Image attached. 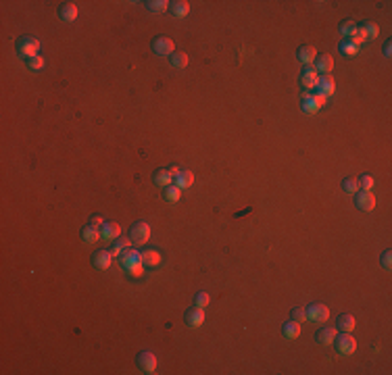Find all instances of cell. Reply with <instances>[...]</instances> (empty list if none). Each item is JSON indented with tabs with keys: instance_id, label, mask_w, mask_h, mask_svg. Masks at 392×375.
Here are the masks:
<instances>
[{
	"instance_id": "1",
	"label": "cell",
	"mask_w": 392,
	"mask_h": 375,
	"mask_svg": "<svg viewBox=\"0 0 392 375\" xmlns=\"http://www.w3.org/2000/svg\"><path fill=\"white\" fill-rule=\"evenodd\" d=\"M15 50H17V54L23 59L38 57V52H40V40L34 36H21V38H17V42H15Z\"/></svg>"
},
{
	"instance_id": "2",
	"label": "cell",
	"mask_w": 392,
	"mask_h": 375,
	"mask_svg": "<svg viewBox=\"0 0 392 375\" xmlns=\"http://www.w3.org/2000/svg\"><path fill=\"white\" fill-rule=\"evenodd\" d=\"M332 344H334L336 353L342 354V356H348V354H352L357 350V340L350 335V332H342L340 335L336 333V338H334Z\"/></svg>"
},
{
	"instance_id": "3",
	"label": "cell",
	"mask_w": 392,
	"mask_h": 375,
	"mask_svg": "<svg viewBox=\"0 0 392 375\" xmlns=\"http://www.w3.org/2000/svg\"><path fill=\"white\" fill-rule=\"evenodd\" d=\"M151 48L156 57H171V54L175 52V44L167 36H154L151 42Z\"/></svg>"
},
{
	"instance_id": "4",
	"label": "cell",
	"mask_w": 392,
	"mask_h": 375,
	"mask_svg": "<svg viewBox=\"0 0 392 375\" xmlns=\"http://www.w3.org/2000/svg\"><path fill=\"white\" fill-rule=\"evenodd\" d=\"M148 238H151V225H148L146 221H136V223H131V228H130V240H131V244L142 246V244H146V242H148Z\"/></svg>"
},
{
	"instance_id": "5",
	"label": "cell",
	"mask_w": 392,
	"mask_h": 375,
	"mask_svg": "<svg viewBox=\"0 0 392 375\" xmlns=\"http://www.w3.org/2000/svg\"><path fill=\"white\" fill-rule=\"evenodd\" d=\"M305 311H307V321H313V323H326L330 319V309L321 302L309 304Z\"/></svg>"
},
{
	"instance_id": "6",
	"label": "cell",
	"mask_w": 392,
	"mask_h": 375,
	"mask_svg": "<svg viewBox=\"0 0 392 375\" xmlns=\"http://www.w3.org/2000/svg\"><path fill=\"white\" fill-rule=\"evenodd\" d=\"M324 104H326V96H321V94H317V92H313V94H305L303 100H301V106H303V111L307 113V115L317 113Z\"/></svg>"
},
{
	"instance_id": "7",
	"label": "cell",
	"mask_w": 392,
	"mask_h": 375,
	"mask_svg": "<svg viewBox=\"0 0 392 375\" xmlns=\"http://www.w3.org/2000/svg\"><path fill=\"white\" fill-rule=\"evenodd\" d=\"M184 321H186L188 327H200L202 323H205V311L194 304V307H190L184 312Z\"/></svg>"
},
{
	"instance_id": "8",
	"label": "cell",
	"mask_w": 392,
	"mask_h": 375,
	"mask_svg": "<svg viewBox=\"0 0 392 375\" xmlns=\"http://www.w3.org/2000/svg\"><path fill=\"white\" fill-rule=\"evenodd\" d=\"M119 261H121V267H123V269L136 267V265H142V252H138V250H131V248H125L123 252L119 254Z\"/></svg>"
},
{
	"instance_id": "9",
	"label": "cell",
	"mask_w": 392,
	"mask_h": 375,
	"mask_svg": "<svg viewBox=\"0 0 392 375\" xmlns=\"http://www.w3.org/2000/svg\"><path fill=\"white\" fill-rule=\"evenodd\" d=\"M136 363H138V369L142 373H154V369H156V356L152 353H148V350L138 354Z\"/></svg>"
},
{
	"instance_id": "10",
	"label": "cell",
	"mask_w": 392,
	"mask_h": 375,
	"mask_svg": "<svg viewBox=\"0 0 392 375\" xmlns=\"http://www.w3.org/2000/svg\"><path fill=\"white\" fill-rule=\"evenodd\" d=\"M317 82H319V73L315 71V67H313V65H305V69L301 71V83H303V88L315 90Z\"/></svg>"
},
{
	"instance_id": "11",
	"label": "cell",
	"mask_w": 392,
	"mask_h": 375,
	"mask_svg": "<svg viewBox=\"0 0 392 375\" xmlns=\"http://www.w3.org/2000/svg\"><path fill=\"white\" fill-rule=\"evenodd\" d=\"M355 207L359 210H373L375 207V196L371 192H365V190H359L355 192Z\"/></svg>"
},
{
	"instance_id": "12",
	"label": "cell",
	"mask_w": 392,
	"mask_h": 375,
	"mask_svg": "<svg viewBox=\"0 0 392 375\" xmlns=\"http://www.w3.org/2000/svg\"><path fill=\"white\" fill-rule=\"evenodd\" d=\"M313 92H317V94H321V96H332V94L336 92V82H334V77L332 75H319V82H317V85H315V90Z\"/></svg>"
},
{
	"instance_id": "13",
	"label": "cell",
	"mask_w": 392,
	"mask_h": 375,
	"mask_svg": "<svg viewBox=\"0 0 392 375\" xmlns=\"http://www.w3.org/2000/svg\"><path fill=\"white\" fill-rule=\"evenodd\" d=\"M111 261H113V252L111 250H107V248H100V250H96V252L92 254V265L96 269H109Z\"/></svg>"
},
{
	"instance_id": "14",
	"label": "cell",
	"mask_w": 392,
	"mask_h": 375,
	"mask_svg": "<svg viewBox=\"0 0 392 375\" xmlns=\"http://www.w3.org/2000/svg\"><path fill=\"white\" fill-rule=\"evenodd\" d=\"M296 59H299L301 62H305V65H313V61L317 59V50H315V46H311V44H303V46H299V50H296Z\"/></svg>"
},
{
	"instance_id": "15",
	"label": "cell",
	"mask_w": 392,
	"mask_h": 375,
	"mask_svg": "<svg viewBox=\"0 0 392 375\" xmlns=\"http://www.w3.org/2000/svg\"><path fill=\"white\" fill-rule=\"evenodd\" d=\"M334 69V59L330 54H317L315 59V71L319 75H330V71Z\"/></svg>"
},
{
	"instance_id": "16",
	"label": "cell",
	"mask_w": 392,
	"mask_h": 375,
	"mask_svg": "<svg viewBox=\"0 0 392 375\" xmlns=\"http://www.w3.org/2000/svg\"><path fill=\"white\" fill-rule=\"evenodd\" d=\"M334 338H336V327H332V325L319 327L317 333H315V340L319 344H324V346H330V344L334 342Z\"/></svg>"
},
{
	"instance_id": "17",
	"label": "cell",
	"mask_w": 392,
	"mask_h": 375,
	"mask_svg": "<svg viewBox=\"0 0 392 375\" xmlns=\"http://www.w3.org/2000/svg\"><path fill=\"white\" fill-rule=\"evenodd\" d=\"M100 236H103V240H111L115 242L117 238L121 236V228L117 223H111V221H105L103 228H100Z\"/></svg>"
},
{
	"instance_id": "18",
	"label": "cell",
	"mask_w": 392,
	"mask_h": 375,
	"mask_svg": "<svg viewBox=\"0 0 392 375\" xmlns=\"http://www.w3.org/2000/svg\"><path fill=\"white\" fill-rule=\"evenodd\" d=\"M77 13H80V11H77V4L75 2H63L59 6V17L63 21H75Z\"/></svg>"
},
{
	"instance_id": "19",
	"label": "cell",
	"mask_w": 392,
	"mask_h": 375,
	"mask_svg": "<svg viewBox=\"0 0 392 375\" xmlns=\"http://www.w3.org/2000/svg\"><path fill=\"white\" fill-rule=\"evenodd\" d=\"M174 184L179 188V190H186V188H190L194 184V173H192V171H188V169H182L174 177Z\"/></svg>"
},
{
	"instance_id": "20",
	"label": "cell",
	"mask_w": 392,
	"mask_h": 375,
	"mask_svg": "<svg viewBox=\"0 0 392 375\" xmlns=\"http://www.w3.org/2000/svg\"><path fill=\"white\" fill-rule=\"evenodd\" d=\"M169 13L174 17H186L190 13V2L188 0H174V2H169Z\"/></svg>"
},
{
	"instance_id": "21",
	"label": "cell",
	"mask_w": 392,
	"mask_h": 375,
	"mask_svg": "<svg viewBox=\"0 0 392 375\" xmlns=\"http://www.w3.org/2000/svg\"><path fill=\"white\" fill-rule=\"evenodd\" d=\"M152 182L159 188H167V186L174 184V175L169 173V169H156L152 173Z\"/></svg>"
},
{
	"instance_id": "22",
	"label": "cell",
	"mask_w": 392,
	"mask_h": 375,
	"mask_svg": "<svg viewBox=\"0 0 392 375\" xmlns=\"http://www.w3.org/2000/svg\"><path fill=\"white\" fill-rule=\"evenodd\" d=\"M355 325H357L355 317L348 315V312H344V315H340L338 319H336V330H340V332H352L355 330Z\"/></svg>"
},
{
	"instance_id": "23",
	"label": "cell",
	"mask_w": 392,
	"mask_h": 375,
	"mask_svg": "<svg viewBox=\"0 0 392 375\" xmlns=\"http://www.w3.org/2000/svg\"><path fill=\"white\" fill-rule=\"evenodd\" d=\"M282 333H284V338H288V340H296L301 335V323H296V321H286L284 325H282Z\"/></svg>"
},
{
	"instance_id": "24",
	"label": "cell",
	"mask_w": 392,
	"mask_h": 375,
	"mask_svg": "<svg viewBox=\"0 0 392 375\" xmlns=\"http://www.w3.org/2000/svg\"><path fill=\"white\" fill-rule=\"evenodd\" d=\"M82 238H84V242H88V244H94L96 240H100L103 236H100V229L96 228V225H84L82 228Z\"/></svg>"
},
{
	"instance_id": "25",
	"label": "cell",
	"mask_w": 392,
	"mask_h": 375,
	"mask_svg": "<svg viewBox=\"0 0 392 375\" xmlns=\"http://www.w3.org/2000/svg\"><path fill=\"white\" fill-rule=\"evenodd\" d=\"M159 263H161L159 250H146V252H142V265H146V267H156Z\"/></svg>"
},
{
	"instance_id": "26",
	"label": "cell",
	"mask_w": 392,
	"mask_h": 375,
	"mask_svg": "<svg viewBox=\"0 0 392 375\" xmlns=\"http://www.w3.org/2000/svg\"><path fill=\"white\" fill-rule=\"evenodd\" d=\"M146 9L151 13H165L169 11V2L167 0H146Z\"/></svg>"
},
{
	"instance_id": "27",
	"label": "cell",
	"mask_w": 392,
	"mask_h": 375,
	"mask_svg": "<svg viewBox=\"0 0 392 375\" xmlns=\"http://www.w3.org/2000/svg\"><path fill=\"white\" fill-rule=\"evenodd\" d=\"M179 196H182V190L175 186V184H171V186H167V188H163V198L165 200H169V202H175V200H179Z\"/></svg>"
},
{
	"instance_id": "28",
	"label": "cell",
	"mask_w": 392,
	"mask_h": 375,
	"mask_svg": "<svg viewBox=\"0 0 392 375\" xmlns=\"http://www.w3.org/2000/svg\"><path fill=\"white\" fill-rule=\"evenodd\" d=\"M169 61H171V65H174L175 69H184L188 65V54L184 50H177V52L171 54Z\"/></svg>"
},
{
	"instance_id": "29",
	"label": "cell",
	"mask_w": 392,
	"mask_h": 375,
	"mask_svg": "<svg viewBox=\"0 0 392 375\" xmlns=\"http://www.w3.org/2000/svg\"><path fill=\"white\" fill-rule=\"evenodd\" d=\"M130 246H131V240H130V238H117V240L113 242L111 252H113V256H119V252H121V250L130 248Z\"/></svg>"
},
{
	"instance_id": "30",
	"label": "cell",
	"mask_w": 392,
	"mask_h": 375,
	"mask_svg": "<svg viewBox=\"0 0 392 375\" xmlns=\"http://www.w3.org/2000/svg\"><path fill=\"white\" fill-rule=\"evenodd\" d=\"M347 40H350L355 46H359V44H363L365 40H367V34H365V29L363 27H355V31L347 38Z\"/></svg>"
},
{
	"instance_id": "31",
	"label": "cell",
	"mask_w": 392,
	"mask_h": 375,
	"mask_svg": "<svg viewBox=\"0 0 392 375\" xmlns=\"http://www.w3.org/2000/svg\"><path fill=\"white\" fill-rule=\"evenodd\" d=\"M342 190L347 192V194L359 192V179H357V177H347V179L342 182Z\"/></svg>"
},
{
	"instance_id": "32",
	"label": "cell",
	"mask_w": 392,
	"mask_h": 375,
	"mask_svg": "<svg viewBox=\"0 0 392 375\" xmlns=\"http://www.w3.org/2000/svg\"><path fill=\"white\" fill-rule=\"evenodd\" d=\"M290 319L296 323H305L307 321V311H305L303 307H294L292 311H290Z\"/></svg>"
},
{
	"instance_id": "33",
	"label": "cell",
	"mask_w": 392,
	"mask_h": 375,
	"mask_svg": "<svg viewBox=\"0 0 392 375\" xmlns=\"http://www.w3.org/2000/svg\"><path fill=\"white\" fill-rule=\"evenodd\" d=\"M355 27H357V25H355V21H352V19H344V21L340 23L338 31H340L342 36H347V38H348V36L352 34V31H355Z\"/></svg>"
},
{
	"instance_id": "34",
	"label": "cell",
	"mask_w": 392,
	"mask_h": 375,
	"mask_svg": "<svg viewBox=\"0 0 392 375\" xmlns=\"http://www.w3.org/2000/svg\"><path fill=\"white\" fill-rule=\"evenodd\" d=\"M357 50H359V46H355L350 40H344V42H340V52H344V54H348V57H355L357 54Z\"/></svg>"
},
{
	"instance_id": "35",
	"label": "cell",
	"mask_w": 392,
	"mask_h": 375,
	"mask_svg": "<svg viewBox=\"0 0 392 375\" xmlns=\"http://www.w3.org/2000/svg\"><path fill=\"white\" fill-rule=\"evenodd\" d=\"M371 188H373V177L371 175H361V177H359V190L370 192Z\"/></svg>"
},
{
	"instance_id": "36",
	"label": "cell",
	"mask_w": 392,
	"mask_h": 375,
	"mask_svg": "<svg viewBox=\"0 0 392 375\" xmlns=\"http://www.w3.org/2000/svg\"><path fill=\"white\" fill-rule=\"evenodd\" d=\"M209 294L207 292H196V296H194V304L196 307H200V309H205L207 304H209Z\"/></svg>"
},
{
	"instance_id": "37",
	"label": "cell",
	"mask_w": 392,
	"mask_h": 375,
	"mask_svg": "<svg viewBox=\"0 0 392 375\" xmlns=\"http://www.w3.org/2000/svg\"><path fill=\"white\" fill-rule=\"evenodd\" d=\"M27 67L34 69V71H38V69L44 67V59L40 57V54H38V57H31V59H27Z\"/></svg>"
},
{
	"instance_id": "38",
	"label": "cell",
	"mask_w": 392,
	"mask_h": 375,
	"mask_svg": "<svg viewBox=\"0 0 392 375\" xmlns=\"http://www.w3.org/2000/svg\"><path fill=\"white\" fill-rule=\"evenodd\" d=\"M380 263H382L384 269H390V267H392V252H390V250H384Z\"/></svg>"
},
{
	"instance_id": "39",
	"label": "cell",
	"mask_w": 392,
	"mask_h": 375,
	"mask_svg": "<svg viewBox=\"0 0 392 375\" xmlns=\"http://www.w3.org/2000/svg\"><path fill=\"white\" fill-rule=\"evenodd\" d=\"M363 29H365L367 38H375V36H378V25H375V23H365Z\"/></svg>"
},
{
	"instance_id": "40",
	"label": "cell",
	"mask_w": 392,
	"mask_h": 375,
	"mask_svg": "<svg viewBox=\"0 0 392 375\" xmlns=\"http://www.w3.org/2000/svg\"><path fill=\"white\" fill-rule=\"evenodd\" d=\"M128 273H130L131 277H140V275L144 273V265H136V267H130Z\"/></svg>"
},
{
	"instance_id": "41",
	"label": "cell",
	"mask_w": 392,
	"mask_h": 375,
	"mask_svg": "<svg viewBox=\"0 0 392 375\" xmlns=\"http://www.w3.org/2000/svg\"><path fill=\"white\" fill-rule=\"evenodd\" d=\"M103 223H105V219L98 217V215H94V217L90 219V225H96V228H103Z\"/></svg>"
},
{
	"instance_id": "42",
	"label": "cell",
	"mask_w": 392,
	"mask_h": 375,
	"mask_svg": "<svg viewBox=\"0 0 392 375\" xmlns=\"http://www.w3.org/2000/svg\"><path fill=\"white\" fill-rule=\"evenodd\" d=\"M390 52H392V42H386L384 44V57H390Z\"/></svg>"
},
{
	"instance_id": "43",
	"label": "cell",
	"mask_w": 392,
	"mask_h": 375,
	"mask_svg": "<svg viewBox=\"0 0 392 375\" xmlns=\"http://www.w3.org/2000/svg\"><path fill=\"white\" fill-rule=\"evenodd\" d=\"M179 171H182V169H179V167H175V165H171V167H169V173L174 175V177H175V175L179 173Z\"/></svg>"
}]
</instances>
